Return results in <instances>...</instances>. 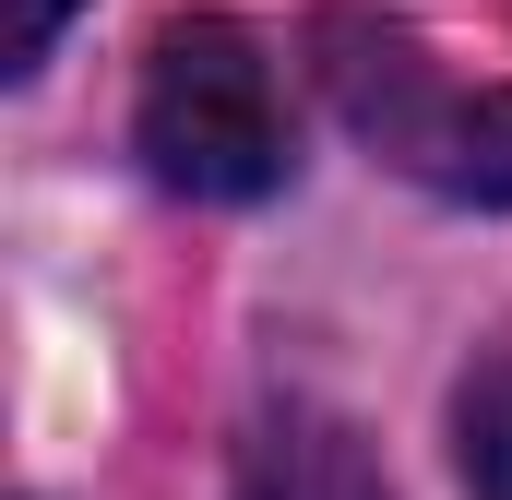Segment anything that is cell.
I'll return each mask as SVG.
<instances>
[{
	"label": "cell",
	"instance_id": "cell-1",
	"mask_svg": "<svg viewBox=\"0 0 512 500\" xmlns=\"http://www.w3.org/2000/svg\"><path fill=\"white\" fill-rule=\"evenodd\" d=\"M310 72L334 96V120L382 155L393 179L441 191V203H512V84L441 72V48H417L405 24L322 0L310 12Z\"/></svg>",
	"mask_w": 512,
	"mask_h": 500
},
{
	"label": "cell",
	"instance_id": "cell-2",
	"mask_svg": "<svg viewBox=\"0 0 512 500\" xmlns=\"http://www.w3.org/2000/svg\"><path fill=\"white\" fill-rule=\"evenodd\" d=\"M131 143L167 191L191 203H262L286 191L298 167V131H286V84H274V48L227 12H191L143 48V96H131Z\"/></svg>",
	"mask_w": 512,
	"mask_h": 500
},
{
	"label": "cell",
	"instance_id": "cell-3",
	"mask_svg": "<svg viewBox=\"0 0 512 500\" xmlns=\"http://www.w3.org/2000/svg\"><path fill=\"white\" fill-rule=\"evenodd\" d=\"M227 500H393V489H382V453H370L358 417L274 405V417H251V441H239V489Z\"/></svg>",
	"mask_w": 512,
	"mask_h": 500
},
{
	"label": "cell",
	"instance_id": "cell-4",
	"mask_svg": "<svg viewBox=\"0 0 512 500\" xmlns=\"http://www.w3.org/2000/svg\"><path fill=\"white\" fill-rule=\"evenodd\" d=\"M453 465H465V500H512V346H489L453 381Z\"/></svg>",
	"mask_w": 512,
	"mask_h": 500
},
{
	"label": "cell",
	"instance_id": "cell-5",
	"mask_svg": "<svg viewBox=\"0 0 512 500\" xmlns=\"http://www.w3.org/2000/svg\"><path fill=\"white\" fill-rule=\"evenodd\" d=\"M72 12H84V0H0V72H36Z\"/></svg>",
	"mask_w": 512,
	"mask_h": 500
}]
</instances>
